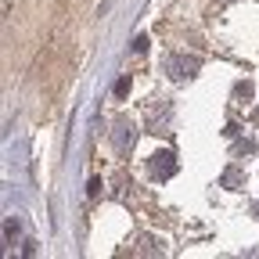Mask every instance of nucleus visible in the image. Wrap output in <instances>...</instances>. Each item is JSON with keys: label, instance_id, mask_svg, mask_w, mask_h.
I'll use <instances>...</instances> for the list:
<instances>
[{"label": "nucleus", "instance_id": "f257e3e1", "mask_svg": "<svg viewBox=\"0 0 259 259\" xmlns=\"http://www.w3.org/2000/svg\"><path fill=\"white\" fill-rule=\"evenodd\" d=\"M134 144H137V122L134 119H115V130H112V148L119 151V155H130L134 151Z\"/></svg>", "mask_w": 259, "mask_h": 259}, {"label": "nucleus", "instance_id": "f03ea898", "mask_svg": "<svg viewBox=\"0 0 259 259\" xmlns=\"http://www.w3.org/2000/svg\"><path fill=\"white\" fill-rule=\"evenodd\" d=\"M198 69H202V58H187V54L166 58V72H169V79H177V83H184V79H191V76H198Z\"/></svg>", "mask_w": 259, "mask_h": 259}, {"label": "nucleus", "instance_id": "7ed1b4c3", "mask_svg": "<svg viewBox=\"0 0 259 259\" xmlns=\"http://www.w3.org/2000/svg\"><path fill=\"white\" fill-rule=\"evenodd\" d=\"M148 169H151V177H155V180H173V177H177V169H180V162H177V155H173V151H155V155H151V162H148Z\"/></svg>", "mask_w": 259, "mask_h": 259}, {"label": "nucleus", "instance_id": "20e7f679", "mask_svg": "<svg viewBox=\"0 0 259 259\" xmlns=\"http://www.w3.org/2000/svg\"><path fill=\"white\" fill-rule=\"evenodd\" d=\"M15 238H18V220H15V216H8V220H4V245L11 248V245H15Z\"/></svg>", "mask_w": 259, "mask_h": 259}, {"label": "nucleus", "instance_id": "39448f33", "mask_svg": "<svg viewBox=\"0 0 259 259\" xmlns=\"http://www.w3.org/2000/svg\"><path fill=\"white\" fill-rule=\"evenodd\" d=\"M238 184H241V169H227V173H223V187L238 191Z\"/></svg>", "mask_w": 259, "mask_h": 259}, {"label": "nucleus", "instance_id": "423d86ee", "mask_svg": "<svg viewBox=\"0 0 259 259\" xmlns=\"http://www.w3.org/2000/svg\"><path fill=\"white\" fill-rule=\"evenodd\" d=\"M130 94V76H122L119 83H115V97H126Z\"/></svg>", "mask_w": 259, "mask_h": 259}, {"label": "nucleus", "instance_id": "0eeeda50", "mask_svg": "<svg viewBox=\"0 0 259 259\" xmlns=\"http://www.w3.org/2000/svg\"><path fill=\"white\" fill-rule=\"evenodd\" d=\"M148 44H151L148 36H137V40H134V51H137V54H144V51H148Z\"/></svg>", "mask_w": 259, "mask_h": 259}]
</instances>
